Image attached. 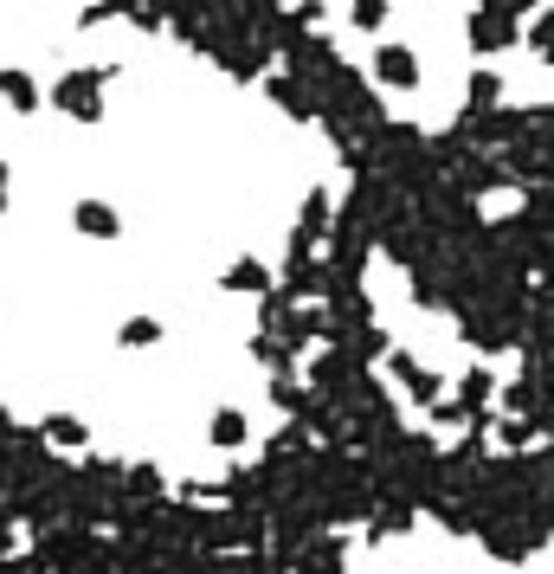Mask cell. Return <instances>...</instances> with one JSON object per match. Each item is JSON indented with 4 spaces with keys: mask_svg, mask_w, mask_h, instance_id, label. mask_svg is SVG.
I'll return each instance as SVG.
<instances>
[{
    "mask_svg": "<svg viewBox=\"0 0 554 574\" xmlns=\"http://www.w3.org/2000/svg\"><path fill=\"white\" fill-rule=\"evenodd\" d=\"M330 227H335V194L330 188H310V194H303V207H296L291 252H316V246H330Z\"/></svg>",
    "mask_w": 554,
    "mask_h": 574,
    "instance_id": "5",
    "label": "cell"
},
{
    "mask_svg": "<svg viewBox=\"0 0 554 574\" xmlns=\"http://www.w3.org/2000/svg\"><path fill=\"white\" fill-rule=\"evenodd\" d=\"M478 7H496V13H516V20H522V13H535L542 0H478Z\"/></svg>",
    "mask_w": 554,
    "mask_h": 574,
    "instance_id": "19",
    "label": "cell"
},
{
    "mask_svg": "<svg viewBox=\"0 0 554 574\" xmlns=\"http://www.w3.org/2000/svg\"><path fill=\"white\" fill-rule=\"evenodd\" d=\"M7 207H13V168H7V155H0V220H7Z\"/></svg>",
    "mask_w": 554,
    "mask_h": 574,
    "instance_id": "20",
    "label": "cell"
},
{
    "mask_svg": "<svg viewBox=\"0 0 554 574\" xmlns=\"http://www.w3.org/2000/svg\"><path fill=\"white\" fill-rule=\"evenodd\" d=\"M503 97H510V91H503V77L490 72V65H478L471 84H464V111H503Z\"/></svg>",
    "mask_w": 554,
    "mask_h": 574,
    "instance_id": "15",
    "label": "cell"
},
{
    "mask_svg": "<svg viewBox=\"0 0 554 574\" xmlns=\"http://www.w3.org/2000/svg\"><path fill=\"white\" fill-rule=\"evenodd\" d=\"M496 394H503V382H496V368H490V362H471V368L458 375V400H464V414H471V420L490 426V407H496Z\"/></svg>",
    "mask_w": 554,
    "mask_h": 574,
    "instance_id": "8",
    "label": "cell"
},
{
    "mask_svg": "<svg viewBox=\"0 0 554 574\" xmlns=\"http://www.w3.org/2000/svg\"><path fill=\"white\" fill-rule=\"evenodd\" d=\"M380 362H387V375L407 387V400H419V407H432V400L445 394V375H439V368H426V362H419V355H407V348H387Z\"/></svg>",
    "mask_w": 554,
    "mask_h": 574,
    "instance_id": "6",
    "label": "cell"
},
{
    "mask_svg": "<svg viewBox=\"0 0 554 574\" xmlns=\"http://www.w3.org/2000/svg\"><path fill=\"white\" fill-rule=\"evenodd\" d=\"M316 123H323V136L335 143V155L348 161L374 129H387V104L374 97V84L355 72V65H335V72L316 84Z\"/></svg>",
    "mask_w": 554,
    "mask_h": 574,
    "instance_id": "1",
    "label": "cell"
},
{
    "mask_svg": "<svg viewBox=\"0 0 554 574\" xmlns=\"http://www.w3.org/2000/svg\"><path fill=\"white\" fill-rule=\"evenodd\" d=\"M271 284H278V271L264 265V259H232V265L220 271V291H232V298H245V291H252V298H264Z\"/></svg>",
    "mask_w": 554,
    "mask_h": 574,
    "instance_id": "11",
    "label": "cell"
},
{
    "mask_svg": "<svg viewBox=\"0 0 554 574\" xmlns=\"http://www.w3.org/2000/svg\"><path fill=\"white\" fill-rule=\"evenodd\" d=\"M374 84L380 91H412L419 84V52L412 45H380L374 52Z\"/></svg>",
    "mask_w": 554,
    "mask_h": 574,
    "instance_id": "9",
    "label": "cell"
},
{
    "mask_svg": "<svg viewBox=\"0 0 554 574\" xmlns=\"http://www.w3.org/2000/svg\"><path fill=\"white\" fill-rule=\"evenodd\" d=\"M0 104L13 116H39L45 111V91H39V77L27 65H0Z\"/></svg>",
    "mask_w": 554,
    "mask_h": 574,
    "instance_id": "10",
    "label": "cell"
},
{
    "mask_svg": "<svg viewBox=\"0 0 554 574\" xmlns=\"http://www.w3.org/2000/svg\"><path fill=\"white\" fill-rule=\"evenodd\" d=\"M464 45H471L478 59H503V52L522 45V20L516 13H496V7H471V13H464Z\"/></svg>",
    "mask_w": 554,
    "mask_h": 574,
    "instance_id": "4",
    "label": "cell"
},
{
    "mask_svg": "<svg viewBox=\"0 0 554 574\" xmlns=\"http://www.w3.org/2000/svg\"><path fill=\"white\" fill-rule=\"evenodd\" d=\"M161 343V323L155 316H129L123 330H116V348H155Z\"/></svg>",
    "mask_w": 554,
    "mask_h": 574,
    "instance_id": "16",
    "label": "cell"
},
{
    "mask_svg": "<svg viewBox=\"0 0 554 574\" xmlns=\"http://www.w3.org/2000/svg\"><path fill=\"white\" fill-rule=\"evenodd\" d=\"M478 542H483L490 562H510V568L535 562V555L554 542V503H522V510L490 516V523L478 530Z\"/></svg>",
    "mask_w": 554,
    "mask_h": 574,
    "instance_id": "2",
    "label": "cell"
},
{
    "mask_svg": "<svg viewBox=\"0 0 554 574\" xmlns=\"http://www.w3.org/2000/svg\"><path fill=\"white\" fill-rule=\"evenodd\" d=\"M116 77V65H72L52 77V111L72 123H97L104 116V84Z\"/></svg>",
    "mask_w": 554,
    "mask_h": 574,
    "instance_id": "3",
    "label": "cell"
},
{
    "mask_svg": "<svg viewBox=\"0 0 554 574\" xmlns=\"http://www.w3.org/2000/svg\"><path fill=\"white\" fill-rule=\"evenodd\" d=\"M39 432H45V446H59V452H91V426L77 420V414H45Z\"/></svg>",
    "mask_w": 554,
    "mask_h": 574,
    "instance_id": "14",
    "label": "cell"
},
{
    "mask_svg": "<svg viewBox=\"0 0 554 574\" xmlns=\"http://www.w3.org/2000/svg\"><path fill=\"white\" fill-rule=\"evenodd\" d=\"M264 97L278 104V111L291 116V123H316V91L291 72V65H278V72H264Z\"/></svg>",
    "mask_w": 554,
    "mask_h": 574,
    "instance_id": "7",
    "label": "cell"
},
{
    "mask_svg": "<svg viewBox=\"0 0 554 574\" xmlns=\"http://www.w3.org/2000/svg\"><path fill=\"white\" fill-rule=\"evenodd\" d=\"M72 227L84 232V239H123V213H116L111 200H77Z\"/></svg>",
    "mask_w": 554,
    "mask_h": 574,
    "instance_id": "13",
    "label": "cell"
},
{
    "mask_svg": "<svg viewBox=\"0 0 554 574\" xmlns=\"http://www.w3.org/2000/svg\"><path fill=\"white\" fill-rule=\"evenodd\" d=\"M207 446H220V452L252 446V414H245V407H220V414L207 420Z\"/></svg>",
    "mask_w": 554,
    "mask_h": 574,
    "instance_id": "12",
    "label": "cell"
},
{
    "mask_svg": "<svg viewBox=\"0 0 554 574\" xmlns=\"http://www.w3.org/2000/svg\"><path fill=\"white\" fill-rule=\"evenodd\" d=\"M529 52L554 65V7H535V27H529Z\"/></svg>",
    "mask_w": 554,
    "mask_h": 574,
    "instance_id": "17",
    "label": "cell"
},
{
    "mask_svg": "<svg viewBox=\"0 0 554 574\" xmlns=\"http://www.w3.org/2000/svg\"><path fill=\"white\" fill-rule=\"evenodd\" d=\"M348 20H355L362 33H380V27H387V0H348Z\"/></svg>",
    "mask_w": 554,
    "mask_h": 574,
    "instance_id": "18",
    "label": "cell"
}]
</instances>
